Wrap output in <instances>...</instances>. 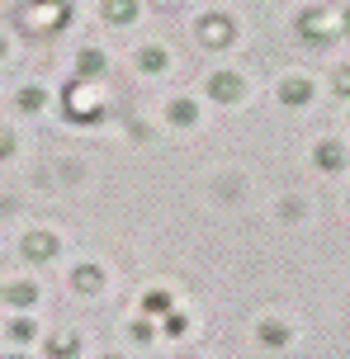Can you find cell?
Returning <instances> with one entry per match:
<instances>
[{
  "label": "cell",
  "mask_w": 350,
  "mask_h": 359,
  "mask_svg": "<svg viewBox=\"0 0 350 359\" xmlns=\"http://www.w3.org/2000/svg\"><path fill=\"white\" fill-rule=\"evenodd\" d=\"M166 118H170V128H194L199 123V104H194L189 95H175L166 104Z\"/></svg>",
  "instance_id": "cell-8"
},
{
  "label": "cell",
  "mask_w": 350,
  "mask_h": 359,
  "mask_svg": "<svg viewBox=\"0 0 350 359\" xmlns=\"http://www.w3.org/2000/svg\"><path fill=\"white\" fill-rule=\"evenodd\" d=\"M43 104H48V95H43L38 86H24V90H19V109H24V114H38Z\"/></svg>",
  "instance_id": "cell-17"
},
{
  "label": "cell",
  "mask_w": 350,
  "mask_h": 359,
  "mask_svg": "<svg viewBox=\"0 0 350 359\" xmlns=\"http://www.w3.org/2000/svg\"><path fill=\"white\" fill-rule=\"evenodd\" d=\"M34 336H38V326L29 322V317H15V322H10V341L15 345H34Z\"/></svg>",
  "instance_id": "cell-16"
},
{
  "label": "cell",
  "mask_w": 350,
  "mask_h": 359,
  "mask_svg": "<svg viewBox=\"0 0 350 359\" xmlns=\"http://www.w3.org/2000/svg\"><path fill=\"white\" fill-rule=\"evenodd\" d=\"M5 303H10V307H19V312H24V307H34V303H38V288L29 284V279H15V284L5 288Z\"/></svg>",
  "instance_id": "cell-11"
},
{
  "label": "cell",
  "mask_w": 350,
  "mask_h": 359,
  "mask_svg": "<svg viewBox=\"0 0 350 359\" xmlns=\"http://www.w3.org/2000/svg\"><path fill=\"white\" fill-rule=\"evenodd\" d=\"M275 100H279V104H289V109L313 104V100H317V81H313V76H284V81L275 86Z\"/></svg>",
  "instance_id": "cell-3"
},
{
  "label": "cell",
  "mask_w": 350,
  "mask_h": 359,
  "mask_svg": "<svg viewBox=\"0 0 350 359\" xmlns=\"http://www.w3.org/2000/svg\"><path fill=\"white\" fill-rule=\"evenodd\" d=\"M142 312L147 317H166V312H175V298H170L166 288H147L142 293Z\"/></svg>",
  "instance_id": "cell-10"
},
{
  "label": "cell",
  "mask_w": 350,
  "mask_h": 359,
  "mask_svg": "<svg viewBox=\"0 0 350 359\" xmlns=\"http://www.w3.org/2000/svg\"><path fill=\"white\" fill-rule=\"evenodd\" d=\"M194 34H199L203 48L222 53V48H232V43H237V19H232V15H222V10H208V15L194 19Z\"/></svg>",
  "instance_id": "cell-1"
},
{
  "label": "cell",
  "mask_w": 350,
  "mask_h": 359,
  "mask_svg": "<svg viewBox=\"0 0 350 359\" xmlns=\"http://www.w3.org/2000/svg\"><path fill=\"white\" fill-rule=\"evenodd\" d=\"M76 67H81V76H100L105 72V53H100V48H81Z\"/></svg>",
  "instance_id": "cell-14"
},
{
  "label": "cell",
  "mask_w": 350,
  "mask_h": 359,
  "mask_svg": "<svg viewBox=\"0 0 350 359\" xmlns=\"http://www.w3.org/2000/svg\"><path fill=\"white\" fill-rule=\"evenodd\" d=\"M137 10H142L137 0H105V5H100V19H105V24H114V29H123V24H133V19H137Z\"/></svg>",
  "instance_id": "cell-7"
},
{
  "label": "cell",
  "mask_w": 350,
  "mask_h": 359,
  "mask_svg": "<svg viewBox=\"0 0 350 359\" xmlns=\"http://www.w3.org/2000/svg\"><path fill=\"white\" fill-rule=\"evenodd\" d=\"M57 251H62L57 232H43V227H38V232H24V236H19V255H24V260H53Z\"/></svg>",
  "instance_id": "cell-4"
},
{
  "label": "cell",
  "mask_w": 350,
  "mask_h": 359,
  "mask_svg": "<svg viewBox=\"0 0 350 359\" xmlns=\"http://www.w3.org/2000/svg\"><path fill=\"white\" fill-rule=\"evenodd\" d=\"M203 95H208V104H241L246 100V81H241L237 67H218L203 81Z\"/></svg>",
  "instance_id": "cell-2"
},
{
  "label": "cell",
  "mask_w": 350,
  "mask_h": 359,
  "mask_svg": "<svg viewBox=\"0 0 350 359\" xmlns=\"http://www.w3.org/2000/svg\"><path fill=\"white\" fill-rule=\"evenodd\" d=\"M322 19H327L322 10H303V15H298V38H308V43L317 38V43H322V38H327V29H322Z\"/></svg>",
  "instance_id": "cell-12"
},
{
  "label": "cell",
  "mask_w": 350,
  "mask_h": 359,
  "mask_svg": "<svg viewBox=\"0 0 350 359\" xmlns=\"http://www.w3.org/2000/svg\"><path fill=\"white\" fill-rule=\"evenodd\" d=\"M72 288L76 293H86V298H95V293H105V269L95 265V260H86V265L72 269Z\"/></svg>",
  "instance_id": "cell-6"
},
{
  "label": "cell",
  "mask_w": 350,
  "mask_h": 359,
  "mask_svg": "<svg viewBox=\"0 0 350 359\" xmlns=\"http://www.w3.org/2000/svg\"><path fill=\"white\" fill-rule=\"evenodd\" d=\"M313 161H317V170H327V175H341L350 165V151H346V142H336V137H322V142L313 147Z\"/></svg>",
  "instance_id": "cell-5"
},
{
  "label": "cell",
  "mask_w": 350,
  "mask_h": 359,
  "mask_svg": "<svg viewBox=\"0 0 350 359\" xmlns=\"http://www.w3.org/2000/svg\"><path fill=\"white\" fill-rule=\"evenodd\" d=\"M128 336H133V345H152V336H156V317H147V312H142V317L128 326Z\"/></svg>",
  "instance_id": "cell-15"
},
{
  "label": "cell",
  "mask_w": 350,
  "mask_h": 359,
  "mask_svg": "<svg viewBox=\"0 0 350 359\" xmlns=\"http://www.w3.org/2000/svg\"><path fill=\"white\" fill-rule=\"evenodd\" d=\"M260 345H289V326L284 322H275V317H265V322H260Z\"/></svg>",
  "instance_id": "cell-13"
},
{
  "label": "cell",
  "mask_w": 350,
  "mask_h": 359,
  "mask_svg": "<svg viewBox=\"0 0 350 359\" xmlns=\"http://www.w3.org/2000/svg\"><path fill=\"white\" fill-rule=\"evenodd\" d=\"M341 34H350V5L341 10Z\"/></svg>",
  "instance_id": "cell-20"
},
{
  "label": "cell",
  "mask_w": 350,
  "mask_h": 359,
  "mask_svg": "<svg viewBox=\"0 0 350 359\" xmlns=\"http://www.w3.org/2000/svg\"><path fill=\"white\" fill-rule=\"evenodd\" d=\"M152 5H175V0H152Z\"/></svg>",
  "instance_id": "cell-21"
},
{
  "label": "cell",
  "mask_w": 350,
  "mask_h": 359,
  "mask_svg": "<svg viewBox=\"0 0 350 359\" xmlns=\"http://www.w3.org/2000/svg\"><path fill=\"white\" fill-rule=\"evenodd\" d=\"M133 62H137V72L156 76V72H166V67H170V53L161 48V43H147V48H137V57H133Z\"/></svg>",
  "instance_id": "cell-9"
},
{
  "label": "cell",
  "mask_w": 350,
  "mask_h": 359,
  "mask_svg": "<svg viewBox=\"0 0 350 359\" xmlns=\"http://www.w3.org/2000/svg\"><path fill=\"white\" fill-rule=\"evenodd\" d=\"M161 331H166L170 341H180L184 331H189V317H184V312H166V317H161Z\"/></svg>",
  "instance_id": "cell-18"
},
{
  "label": "cell",
  "mask_w": 350,
  "mask_h": 359,
  "mask_svg": "<svg viewBox=\"0 0 350 359\" xmlns=\"http://www.w3.org/2000/svg\"><path fill=\"white\" fill-rule=\"evenodd\" d=\"M332 90L341 95V100H350V62H346V67H336V76H332Z\"/></svg>",
  "instance_id": "cell-19"
}]
</instances>
